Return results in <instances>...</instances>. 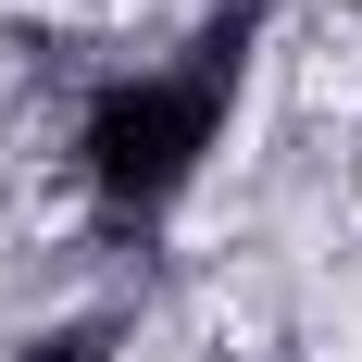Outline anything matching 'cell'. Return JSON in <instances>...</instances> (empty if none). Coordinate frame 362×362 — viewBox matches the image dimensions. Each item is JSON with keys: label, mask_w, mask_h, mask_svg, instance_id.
I'll list each match as a JSON object with an SVG mask.
<instances>
[{"label": "cell", "mask_w": 362, "mask_h": 362, "mask_svg": "<svg viewBox=\"0 0 362 362\" xmlns=\"http://www.w3.org/2000/svg\"><path fill=\"white\" fill-rule=\"evenodd\" d=\"M313 362H362V313H313Z\"/></svg>", "instance_id": "obj_1"}, {"label": "cell", "mask_w": 362, "mask_h": 362, "mask_svg": "<svg viewBox=\"0 0 362 362\" xmlns=\"http://www.w3.org/2000/svg\"><path fill=\"white\" fill-rule=\"evenodd\" d=\"M50 13H63V0H50Z\"/></svg>", "instance_id": "obj_2"}]
</instances>
